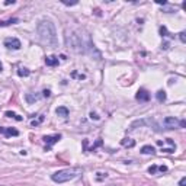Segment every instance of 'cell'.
Instances as JSON below:
<instances>
[{
	"instance_id": "3957f363",
	"label": "cell",
	"mask_w": 186,
	"mask_h": 186,
	"mask_svg": "<svg viewBox=\"0 0 186 186\" xmlns=\"http://www.w3.org/2000/svg\"><path fill=\"white\" fill-rule=\"evenodd\" d=\"M66 44H67V47H68L71 51H74V52H77V54H80V52H86V49H84V44H83V41H82V37H80V35H77V33H74V32H71V33L67 32Z\"/></svg>"
},
{
	"instance_id": "6da1fadb",
	"label": "cell",
	"mask_w": 186,
	"mask_h": 186,
	"mask_svg": "<svg viewBox=\"0 0 186 186\" xmlns=\"http://www.w3.org/2000/svg\"><path fill=\"white\" fill-rule=\"evenodd\" d=\"M37 33H38L39 39L44 44L49 45L51 48H55L58 45V39H57V31L52 22L49 21H41L37 26Z\"/></svg>"
},
{
	"instance_id": "f546056e",
	"label": "cell",
	"mask_w": 186,
	"mask_h": 186,
	"mask_svg": "<svg viewBox=\"0 0 186 186\" xmlns=\"http://www.w3.org/2000/svg\"><path fill=\"white\" fill-rule=\"evenodd\" d=\"M90 118H92V119H96V121L99 119V116L96 115V114H93V112H90Z\"/></svg>"
},
{
	"instance_id": "cb8c5ba5",
	"label": "cell",
	"mask_w": 186,
	"mask_h": 186,
	"mask_svg": "<svg viewBox=\"0 0 186 186\" xmlns=\"http://www.w3.org/2000/svg\"><path fill=\"white\" fill-rule=\"evenodd\" d=\"M185 35H186L185 32H180V33H179V38H180L182 42H186V37H185Z\"/></svg>"
},
{
	"instance_id": "ac0fdd59",
	"label": "cell",
	"mask_w": 186,
	"mask_h": 186,
	"mask_svg": "<svg viewBox=\"0 0 186 186\" xmlns=\"http://www.w3.org/2000/svg\"><path fill=\"white\" fill-rule=\"evenodd\" d=\"M5 115H6V116H9V118H15V119H16V121H22V116L16 115L15 112H10V110H7V112H6Z\"/></svg>"
},
{
	"instance_id": "8992f818",
	"label": "cell",
	"mask_w": 186,
	"mask_h": 186,
	"mask_svg": "<svg viewBox=\"0 0 186 186\" xmlns=\"http://www.w3.org/2000/svg\"><path fill=\"white\" fill-rule=\"evenodd\" d=\"M163 125L166 126V128L172 130V128H176V126H180V121L176 119L175 116H167V118L163 119Z\"/></svg>"
},
{
	"instance_id": "f1b7e54d",
	"label": "cell",
	"mask_w": 186,
	"mask_h": 186,
	"mask_svg": "<svg viewBox=\"0 0 186 186\" xmlns=\"http://www.w3.org/2000/svg\"><path fill=\"white\" fill-rule=\"evenodd\" d=\"M73 77H79V79H80V80H82V79H84V76H83V74H77L76 71H74V73H73Z\"/></svg>"
},
{
	"instance_id": "7c38bea8",
	"label": "cell",
	"mask_w": 186,
	"mask_h": 186,
	"mask_svg": "<svg viewBox=\"0 0 186 186\" xmlns=\"http://www.w3.org/2000/svg\"><path fill=\"white\" fill-rule=\"evenodd\" d=\"M55 114L58 116H68V109H67L66 106H60V108H57V110H55Z\"/></svg>"
},
{
	"instance_id": "484cf974",
	"label": "cell",
	"mask_w": 186,
	"mask_h": 186,
	"mask_svg": "<svg viewBox=\"0 0 186 186\" xmlns=\"http://www.w3.org/2000/svg\"><path fill=\"white\" fill-rule=\"evenodd\" d=\"M98 180H102L103 177H106V173H98Z\"/></svg>"
},
{
	"instance_id": "2e32d148",
	"label": "cell",
	"mask_w": 186,
	"mask_h": 186,
	"mask_svg": "<svg viewBox=\"0 0 186 186\" xmlns=\"http://www.w3.org/2000/svg\"><path fill=\"white\" fill-rule=\"evenodd\" d=\"M17 74H19L21 77H28L29 74H31V71L28 70V68H22V67H21V68L17 70Z\"/></svg>"
},
{
	"instance_id": "603a6c76",
	"label": "cell",
	"mask_w": 186,
	"mask_h": 186,
	"mask_svg": "<svg viewBox=\"0 0 186 186\" xmlns=\"http://www.w3.org/2000/svg\"><path fill=\"white\" fill-rule=\"evenodd\" d=\"M176 148H161V151L163 153H175Z\"/></svg>"
},
{
	"instance_id": "5b68a950",
	"label": "cell",
	"mask_w": 186,
	"mask_h": 186,
	"mask_svg": "<svg viewBox=\"0 0 186 186\" xmlns=\"http://www.w3.org/2000/svg\"><path fill=\"white\" fill-rule=\"evenodd\" d=\"M42 140H44V142L47 144V145H45V150H49V148L52 147L55 142H58V141L61 140V134H54V135H45V137L42 138Z\"/></svg>"
},
{
	"instance_id": "4316f807",
	"label": "cell",
	"mask_w": 186,
	"mask_h": 186,
	"mask_svg": "<svg viewBox=\"0 0 186 186\" xmlns=\"http://www.w3.org/2000/svg\"><path fill=\"white\" fill-rule=\"evenodd\" d=\"M186 185V177H182L180 182H179V186H185Z\"/></svg>"
},
{
	"instance_id": "7402d4cb",
	"label": "cell",
	"mask_w": 186,
	"mask_h": 186,
	"mask_svg": "<svg viewBox=\"0 0 186 186\" xmlns=\"http://www.w3.org/2000/svg\"><path fill=\"white\" fill-rule=\"evenodd\" d=\"M156 172H157V166H151V167L148 169V173H150V175H154Z\"/></svg>"
},
{
	"instance_id": "d6986e66",
	"label": "cell",
	"mask_w": 186,
	"mask_h": 186,
	"mask_svg": "<svg viewBox=\"0 0 186 186\" xmlns=\"http://www.w3.org/2000/svg\"><path fill=\"white\" fill-rule=\"evenodd\" d=\"M38 99H39L38 95H35V96H33V95H31V93H28V95H26V100L29 102V103H32V102L38 100Z\"/></svg>"
},
{
	"instance_id": "9c48e42d",
	"label": "cell",
	"mask_w": 186,
	"mask_h": 186,
	"mask_svg": "<svg viewBox=\"0 0 186 186\" xmlns=\"http://www.w3.org/2000/svg\"><path fill=\"white\" fill-rule=\"evenodd\" d=\"M135 98H137V100H140V102H148V100H150V93H148L145 89H140L137 92V95H135Z\"/></svg>"
},
{
	"instance_id": "ba28073f",
	"label": "cell",
	"mask_w": 186,
	"mask_h": 186,
	"mask_svg": "<svg viewBox=\"0 0 186 186\" xmlns=\"http://www.w3.org/2000/svg\"><path fill=\"white\" fill-rule=\"evenodd\" d=\"M0 134H3L5 137H17L19 131L16 128H9V126H0Z\"/></svg>"
},
{
	"instance_id": "7a4b0ae2",
	"label": "cell",
	"mask_w": 186,
	"mask_h": 186,
	"mask_svg": "<svg viewBox=\"0 0 186 186\" xmlns=\"http://www.w3.org/2000/svg\"><path fill=\"white\" fill-rule=\"evenodd\" d=\"M83 170L80 167H70V169H63L55 172L54 175L51 176V179L55 182V183H66V182H70L73 179H76L79 175H82Z\"/></svg>"
},
{
	"instance_id": "ffe728a7",
	"label": "cell",
	"mask_w": 186,
	"mask_h": 186,
	"mask_svg": "<svg viewBox=\"0 0 186 186\" xmlns=\"http://www.w3.org/2000/svg\"><path fill=\"white\" fill-rule=\"evenodd\" d=\"M160 33H161V37H170V33L167 32V28L166 26H160Z\"/></svg>"
},
{
	"instance_id": "30bf717a",
	"label": "cell",
	"mask_w": 186,
	"mask_h": 186,
	"mask_svg": "<svg viewBox=\"0 0 186 186\" xmlns=\"http://www.w3.org/2000/svg\"><path fill=\"white\" fill-rule=\"evenodd\" d=\"M45 64H47L48 67L58 66V58H57V57H54V55H49V57H47V58H45Z\"/></svg>"
},
{
	"instance_id": "e0dca14e",
	"label": "cell",
	"mask_w": 186,
	"mask_h": 186,
	"mask_svg": "<svg viewBox=\"0 0 186 186\" xmlns=\"http://www.w3.org/2000/svg\"><path fill=\"white\" fill-rule=\"evenodd\" d=\"M44 119H45V116H44V115H39L38 119H33L32 122H31V125H32V126H38L39 124H41V122H44Z\"/></svg>"
},
{
	"instance_id": "83f0119b",
	"label": "cell",
	"mask_w": 186,
	"mask_h": 186,
	"mask_svg": "<svg viewBox=\"0 0 186 186\" xmlns=\"http://www.w3.org/2000/svg\"><path fill=\"white\" fill-rule=\"evenodd\" d=\"M157 170H160V172H167V166H160V167H157Z\"/></svg>"
},
{
	"instance_id": "1f68e13d",
	"label": "cell",
	"mask_w": 186,
	"mask_h": 186,
	"mask_svg": "<svg viewBox=\"0 0 186 186\" xmlns=\"http://www.w3.org/2000/svg\"><path fill=\"white\" fill-rule=\"evenodd\" d=\"M3 70V66H2V63H0V71Z\"/></svg>"
},
{
	"instance_id": "d4e9b609",
	"label": "cell",
	"mask_w": 186,
	"mask_h": 186,
	"mask_svg": "<svg viewBox=\"0 0 186 186\" xmlns=\"http://www.w3.org/2000/svg\"><path fill=\"white\" fill-rule=\"evenodd\" d=\"M42 93H44V95H42V96H44V98H48L49 95H51V92H49L48 89H45V90H44V92H42Z\"/></svg>"
},
{
	"instance_id": "9a60e30c",
	"label": "cell",
	"mask_w": 186,
	"mask_h": 186,
	"mask_svg": "<svg viewBox=\"0 0 186 186\" xmlns=\"http://www.w3.org/2000/svg\"><path fill=\"white\" fill-rule=\"evenodd\" d=\"M156 98H157L159 102H164L166 100V92L164 90H159V92L156 93Z\"/></svg>"
},
{
	"instance_id": "277c9868",
	"label": "cell",
	"mask_w": 186,
	"mask_h": 186,
	"mask_svg": "<svg viewBox=\"0 0 186 186\" xmlns=\"http://www.w3.org/2000/svg\"><path fill=\"white\" fill-rule=\"evenodd\" d=\"M144 125H153L154 128H156V130H157V124H156V121L154 119H151V118H147V119H138V121H135V122H132L131 124V128H130V130H135V128H137V126H144Z\"/></svg>"
},
{
	"instance_id": "4fadbf2b",
	"label": "cell",
	"mask_w": 186,
	"mask_h": 186,
	"mask_svg": "<svg viewBox=\"0 0 186 186\" xmlns=\"http://www.w3.org/2000/svg\"><path fill=\"white\" fill-rule=\"evenodd\" d=\"M19 22V19L16 17H12L9 21H0V26H9V25H15V23Z\"/></svg>"
},
{
	"instance_id": "44dd1931",
	"label": "cell",
	"mask_w": 186,
	"mask_h": 186,
	"mask_svg": "<svg viewBox=\"0 0 186 186\" xmlns=\"http://www.w3.org/2000/svg\"><path fill=\"white\" fill-rule=\"evenodd\" d=\"M102 144H103V141H102V140L99 138L98 141H96V144H95V145H92V148H90V151H95V150H96V148H98V147H100Z\"/></svg>"
},
{
	"instance_id": "52a82bcc",
	"label": "cell",
	"mask_w": 186,
	"mask_h": 186,
	"mask_svg": "<svg viewBox=\"0 0 186 186\" xmlns=\"http://www.w3.org/2000/svg\"><path fill=\"white\" fill-rule=\"evenodd\" d=\"M5 47L9 49H19L22 45H21V41L17 38H6L5 39Z\"/></svg>"
},
{
	"instance_id": "5bb4252c",
	"label": "cell",
	"mask_w": 186,
	"mask_h": 186,
	"mask_svg": "<svg viewBox=\"0 0 186 186\" xmlns=\"http://www.w3.org/2000/svg\"><path fill=\"white\" fill-rule=\"evenodd\" d=\"M141 153L142 154H154L156 150H154L153 145H144V147L141 148Z\"/></svg>"
},
{
	"instance_id": "8fae6325",
	"label": "cell",
	"mask_w": 186,
	"mask_h": 186,
	"mask_svg": "<svg viewBox=\"0 0 186 186\" xmlns=\"http://www.w3.org/2000/svg\"><path fill=\"white\" fill-rule=\"evenodd\" d=\"M121 144L124 145V147H128V148H132L135 145V141L131 140V138H124V140H121Z\"/></svg>"
},
{
	"instance_id": "4dcf8cb0",
	"label": "cell",
	"mask_w": 186,
	"mask_h": 186,
	"mask_svg": "<svg viewBox=\"0 0 186 186\" xmlns=\"http://www.w3.org/2000/svg\"><path fill=\"white\" fill-rule=\"evenodd\" d=\"M15 3V0H7V2H5V5L7 6V5H13Z\"/></svg>"
}]
</instances>
